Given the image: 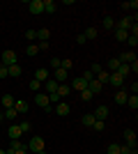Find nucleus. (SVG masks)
<instances>
[{"mask_svg": "<svg viewBox=\"0 0 138 154\" xmlns=\"http://www.w3.org/2000/svg\"><path fill=\"white\" fill-rule=\"evenodd\" d=\"M41 149H44V138H41V136H32V138H30V143H28V152H41Z\"/></svg>", "mask_w": 138, "mask_h": 154, "instance_id": "f257e3e1", "label": "nucleus"}, {"mask_svg": "<svg viewBox=\"0 0 138 154\" xmlns=\"http://www.w3.org/2000/svg\"><path fill=\"white\" fill-rule=\"evenodd\" d=\"M32 99H35V103H37L39 108H44V110L51 108V101H48V94H46V92H37Z\"/></svg>", "mask_w": 138, "mask_h": 154, "instance_id": "f03ea898", "label": "nucleus"}, {"mask_svg": "<svg viewBox=\"0 0 138 154\" xmlns=\"http://www.w3.org/2000/svg\"><path fill=\"white\" fill-rule=\"evenodd\" d=\"M28 12L35 14V16L44 14V0H30V2H28Z\"/></svg>", "mask_w": 138, "mask_h": 154, "instance_id": "7ed1b4c3", "label": "nucleus"}, {"mask_svg": "<svg viewBox=\"0 0 138 154\" xmlns=\"http://www.w3.org/2000/svg\"><path fill=\"white\" fill-rule=\"evenodd\" d=\"M53 113H55L58 117H67L69 113H72V106H69L67 101H60V103H55V108H53Z\"/></svg>", "mask_w": 138, "mask_h": 154, "instance_id": "20e7f679", "label": "nucleus"}, {"mask_svg": "<svg viewBox=\"0 0 138 154\" xmlns=\"http://www.w3.org/2000/svg\"><path fill=\"white\" fill-rule=\"evenodd\" d=\"M108 83L113 85V88H115V90H122V88H124V78L120 76V74H115V71H113V74H108Z\"/></svg>", "mask_w": 138, "mask_h": 154, "instance_id": "39448f33", "label": "nucleus"}, {"mask_svg": "<svg viewBox=\"0 0 138 154\" xmlns=\"http://www.w3.org/2000/svg\"><path fill=\"white\" fill-rule=\"evenodd\" d=\"M2 64H5V67L16 64V53H14L12 48H5V51H2Z\"/></svg>", "mask_w": 138, "mask_h": 154, "instance_id": "423d86ee", "label": "nucleus"}, {"mask_svg": "<svg viewBox=\"0 0 138 154\" xmlns=\"http://www.w3.org/2000/svg\"><path fill=\"white\" fill-rule=\"evenodd\" d=\"M133 23H136V16H133V19H131V16H124V19H120L118 23H115V28H120V30H127V32H129V28H131Z\"/></svg>", "mask_w": 138, "mask_h": 154, "instance_id": "0eeeda50", "label": "nucleus"}, {"mask_svg": "<svg viewBox=\"0 0 138 154\" xmlns=\"http://www.w3.org/2000/svg\"><path fill=\"white\" fill-rule=\"evenodd\" d=\"M28 108H30V103H28V101H23V99H16V101H14V110L19 113V117H21V115H26V113H28Z\"/></svg>", "mask_w": 138, "mask_h": 154, "instance_id": "6e6552de", "label": "nucleus"}, {"mask_svg": "<svg viewBox=\"0 0 138 154\" xmlns=\"http://www.w3.org/2000/svg\"><path fill=\"white\" fill-rule=\"evenodd\" d=\"M108 113H111V110H108V106H97V110H94L92 115H94V120H101V122H106Z\"/></svg>", "mask_w": 138, "mask_h": 154, "instance_id": "1a4fd4ad", "label": "nucleus"}, {"mask_svg": "<svg viewBox=\"0 0 138 154\" xmlns=\"http://www.w3.org/2000/svg\"><path fill=\"white\" fill-rule=\"evenodd\" d=\"M69 88H72L74 92H83L87 88V81H83V78H74L72 83H69Z\"/></svg>", "mask_w": 138, "mask_h": 154, "instance_id": "9d476101", "label": "nucleus"}, {"mask_svg": "<svg viewBox=\"0 0 138 154\" xmlns=\"http://www.w3.org/2000/svg\"><path fill=\"white\" fill-rule=\"evenodd\" d=\"M124 145H127V147H131V149H136V134H133L131 129H127V131H124Z\"/></svg>", "mask_w": 138, "mask_h": 154, "instance_id": "9b49d317", "label": "nucleus"}, {"mask_svg": "<svg viewBox=\"0 0 138 154\" xmlns=\"http://www.w3.org/2000/svg\"><path fill=\"white\" fill-rule=\"evenodd\" d=\"M7 136H9L12 140H19L21 136H23V131H21V127H19V124H12V127L7 129Z\"/></svg>", "mask_w": 138, "mask_h": 154, "instance_id": "f8f14e48", "label": "nucleus"}, {"mask_svg": "<svg viewBox=\"0 0 138 154\" xmlns=\"http://www.w3.org/2000/svg\"><path fill=\"white\" fill-rule=\"evenodd\" d=\"M58 81H53V78H48V81H44V90L46 94H53V92H58Z\"/></svg>", "mask_w": 138, "mask_h": 154, "instance_id": "ddd939ff", "label": "nucleus"}, {"mask_svg": "<svg viewBox=\"0 0 138 154\" xmlns=\"http://www.w3.org/2000/svg\"><path fill=\"white\" fill-rule=\"evenodd\" d=\"M127 99H129V92H127L124 88L115 92V103H120V106H124V103H127Z\"/></svg>", "mask_w": 138, "mask_h": 154, "instance_id": "4468645a", "label": "nucleus"}, {"mask_svg": "<svg viewBox=\"0 0 138 154\" xmlns=\"http://www.w3.org/2000/svg\"><path fill=\"white\" fill-rule=\"evenodd\" d=\"M53 81H58V83H65V81H69V71H65L62 67H60V69H55V76H53Z\"/></svg>", "mask_w": 138, "mask_h": 154, "instance_id": "2eb2a0df", "label": "nucleus"}, {"mask_svg": "<svg viewBox=\"0 0 138 154\" xmlns=\"http://www.w3.org/2000/svg\"><path fill=\"white\" fill-rule=\"evenodd\" d=\"M87 90H90V92H92V94H99V92H101V90H104V85H101V83H99V81H97V78H92V81H90V83H87Z\"/></svg>", "mask_w": 138, "mask_h": 154, "instance_id": "dca6fc26", "label": "nucleus"}, {"mask_svg": "<svg viewBox=\"0 0 138 154\" xmlns=\"http://www.w3.org/2000/svg\"><path fill=\"white\" fill-rule=\"evenodd\" d=\"M14 101H16V99H14V97L12 94H2V97H0V103H2V108H14Z\"/></svg>", "mask_w": 138, "mask_h": 154, "instance_id": "f3484780", "label": "nucleus"}, {"mask_svg": "<svg viewBox=\"0 0 138 154\" xmlns=\"http://www.w3.org/2000/svg\"><path fill=\"white\" fill-rule=\"evenodd\" d=\"M35 81H39V83L48 81V69H46V67H39V69L35 71Z\"/></svg>", "mask_w": 138, "mask_h": 154, "instance_id": "a211bd4d", "label": "nucleus"}, {"mask_svg": "<svg viewBox=\"0 0 138 154\" xmlns=\"http://www.w3.org/2000/svg\"><path fill=\"white\" fill-rule=\"evenodd\" d=\"M120 62H124V64H133V62H136V53H133V51L122 53V55H120Z\"/></svg>", "mask_w": 138, "mask_h": 154, "instance_id": "6ab92c4d", "label": "nucleus"}, {"mask_svg": "<svg viewBox=\"0 0 138 154\" xmlns=\"http://www.w3.org/2000/svg\"><path fill=\"white\" fill-rule=\"evenodd\" d=\"M44 12L46 14H55L58 12V2H55V0H44Z\"/></svg>", "mask_w": 138, "mask_h": 154, "instance_id": "aec40b11", "label": "nucleus"}, {"mask_svg": "<svg viewBox=\"0 0 138 154\" xmlns=\"http://www.w3.org/2000/svg\"><path fill=\"white\" fill-rule=\"evenodd\" d=\"M115 74H120V76H122V78H124V81H127V78H129V74H131V69H129V64L120 62V67H118V69H115Z\"/></svg>", "mask_w": 138, "mask_h": 154, "instance_id": "412c9836", "label": "nucleus"}, {"mask_svg": "<svg viewBox=\"0 0 138 154\" xmlns=\"http://www.w3.org/2000/svg\"><path fill=\"white\" fill-rule=\"evenodd\" d=\"M69 92H72L69 83H60V85H58V97H60V99H65V97H69Z\"/></svg>", "mask_w": 138, "mask_h": 154, "instance_id": "4be33fe9", "label": "nucleus"}, {"mask_svg": "<svg viewBox=\"0 0 138 154\" xmlns=\"http://www.w3.org/2000/svg\"><path fill=\"white\" fill-rule=\"evenodd\" d=\"M48 37H51V30H48V28H39V30H37V42H48Z\"/></svg>", "mask_w": 138, "mask_h": 154, "instance_id": "5701e85b", "label": "nucleus"}, {"mask_svg": "<svg viewBox=\"0 0 138 154\" xmlns=\"http://www.w3.org/2000/svg\"><path fill=\"white\" fill-rule=\"evenodd\" d=\"M118 67H120V58H113V60H108V62H106V71H108V74H113Z\"/></svg>", "mask_w": 138, "mask_h": 154, "instance_id": "b1692460", "label": "nucleus"}, {"mask_svg": "<svg viewBox=\"0 0 138 154\" xmlns=\"http://www.w3.org/2000/svg\"><path fill=\"white\" fill-rule=\"evenodd\" d=\"M7 74H9V78H19L21 76V67L19 64H12V67H7Z\"/></svg>", "mask_w": 138, "mask_h": 154, "instance_id": "393cba45", "label": "nucleus"}, {"mask_svg": "<svg viewBox=\"0 0 138 154\" xmlns=\"http://www.w3.org/2000/svg\"><path fill=\"white\" fill-rule=\"evenodd\" d=\"M101 26H104L106 30H113V28H115V19H113V16H104V21H101Z\"/></svg>", "mask_w": 138, "mask_h": 154, "instance_id": "a878e982", "label": "nucleus"}, {"mask_svg": "<svg viewBox=\"0 0 138 154\" xmlns=\"http://www.w3.org/2000/svg\"><path fill=\"white\" fill-rule=\"evenodd\" d=\"M127 106L131 110H136L138 108V94H129V99H127Z\"/></svg>", "mask_w": 138, "mask_h": 154, "instance_id": "bb28decb", "label": "nucleus"}, {"mask_svg": "<svg viewBox=\"0 0 138 154\" xmlns=\"http://www.w3.org/2000/svg\"><path fill=\"white\" fill-rule=\"evenodd\" d=\"M39 53V48H37V44H28L26 46V55H30V58H35Z\"/></svg>", "mask_w": 138, "mask_h": 154, "instance_id": "cd10ccee", "label": "nucleus"}, {"mask_svg": "<svg viewBox=\"0 0 138 154\" xmlns=\"http://www.w3.org/2000/svg\"><path fill=\"white\" fill-rule=\"evenodd\" d=\"M127 37H129V32H127V30L115 28V39H118V42H127Z\"/></svg>", "mask_w": 138, "mask_h": 154, "instance_id": "c85d7f7f", "label": "nucleus"}, {"mask_svg": "<svg viewBox=\"0 0 138 154\" xmlns=\"http://www.w3.org/2000/svg\"><path fill=\"white\" fill-rule=\"evenodd\" d=\"M81 122H83V127H92V124H94V115H92V113H87V115L81 117Z\"/></svg>", "mask_w": 138, "mask_h": 154, "instance_id": "c756f323", "label": "nucleus"}, {"mask_svg": "<svg viewBox=\"0 0 138 154\" xmlns=\"http://www.w3.org/2000/svg\"><path fill=\"white\" fill-rule=\"evenodd\" d=\"M94 78H97V81H99L101 85H104V83H108V71H106V69H101V71H99V74H97Z\"/></svg>", "mask_w": 138, "mask_h": 154, "instance_id": "7c9ffc66", "label": "nucleus"}, {"mask_svg": "<svg viewBox=\"0 0 138 154\" xmlns=\"http://www.w3.org/2000/svg\"><path fill=\"white\" fill-rule=\"evenodd\" d=\"M28 88H30V90H32L35 94H37V92L41 90V83H39V81H35V78H32V81H30V83H28Z\"/></svg>", "mask_w": 138, "mask_h": 154, "instance_id": "2f4dec72", "label": "nucleus"}, {"mask_svg": "<svg viewBox=\"0 0 138 154\" xmlns=\"http://www.w3.org/2000/svg\"><path fill=\"white\" fill-rule=\"evenodd\" d=\"M2 117H7V120H16V117H19V113H16L14 108H7L5 113H2Z\"/></svg>", "mask_w": 138, "mask_h": 154, "instance_id": "473e14b6", "label": "nucleus"}, {"mask_svg": "<svg viewBox=\"0 0 138 154\" xmlns=\"http://www.w3.org/2000/svg\"><path fill=\"white\" fill-rule=\"evenodd\" d=\"M120 7H122V9H133V12H136V9H138V0H131V2H122Z\"/></svg>", "mask_w": 138, "mask_h": 154, "instance_id": "72a5a7b5", "label": "nucleus"}, {"mask_svg": "<svg viewBox=\"0 0 138 154\" xmlns=\"http://www.w3.org/2000/svg\"><path fill=\"white\" fill-rule=\"evenodd\" d=\"M19 127H21V131H23V134H30V129H32V124L28 122V120H23V122H19Z\"/></svg>", "mask_w": 138, "mask_h": 154, "instance_id": "f704fd0d", "label": "nucleus"}, {"mask_svg": "<svg viewBox=\"0 0 138 154\" xmlns=\"http://www.w3.org/2000/svg\"><path fill=\"white\" fill-rule=\"evenodd\" d=\"M78 94H81V101H90L92 97H94V94H92L90 90H87V88H85V90H83V92H78Z\"/></svg>", "mask_w": 138, "mask_h": 154, "instance_id": "c9c22d12", "label": "nucleus"}, {"mask_svg": "<svg viewBox=\"0 0 138 154\" xmlns=\"http://www.w3.org/2000/svg\"><path fill=\"white\" fill-rule=\"evenodd\" d=\"M106 154H120V145H118V143H111L108 149H106Z\"/></svg>", "mask_w": 138, "mask_h": 154, "instance_id": "e433bc0d", "label": "nucleus"}, {"mask_svg": "<svg viewBox=\"0 0 138 154\" xmlns=\"http://www.w3.org/2000/svg\"><path fill=\"white\" fill-rule=\"evenodd\" d=\"M83 35H85V39H94V37H97V28H87Z\"/></svg>", "mask_w": 138, "mask_h": 154, "instance_id": "4c0bfd02", "label": "nucleus"}, {"mask_svg": "<svg viewBox=\"0 0 138 154\" xmlns=\"http://www.w3.org/2000/svg\"><path fill=\"white\" fill-rule=\"evenodd\" d=\"M60 67H62V69H65V71H69V69H72V67H74V62H72V60H69V58H65V60H62V62H60Z\"/></svg>", "mask_w": 138, "mask_h": 154, "instance_id": "58836bf2", "label": "nucleus"}, {"mask_svg": "<svg viewBox=\"0 0 138 154\" xmlns=\"http://www.w3.org/2000/svg\"><path fill=\"white\" fill-rule=\"evenodd\" d=\"M26 39H28V42H35V39H37V30H32V28L26 30Z\"/></svg>", "mask_w": 138, "mask_h": 154, "instance_id": "ea45409f", "label": "nucleus"}, {"mask_svg": "<svg viewBox=\"0 0 138 154\" xmlns=\"http://www.w3.org/2000/svg\"><path fill=\"white\" fill-rule=\"evenodd\" d=\"M127 44L131 46V48H136V46H138V37H136V35H129V37H127Z\"/></svg>", "mask_w": 138, "mask_h": 154, "instance_id": "a19ab883", "label": "nucleus"}, {"mask_svg": "<svg viewBox=\"0 0 138 154\" xmlns=\"http://www.w3.org/2000/svg\"><path fill=\"white\" fill-rule=\"evenodd\" d=\"M60 62H62L60 58H51L48 60V67H51V69H60Z\"/></svg>", "mask_w": 138, "mask_h": 154, "instance_id": "79ce46f5", "label": "nucleus"}, {"mask_svg": "<svg viewBox=\"0 0 138 154\" xmlns=\"http://www.w3.org/2000/svg\"><path fill=\"white\" fill-rule=\"evenodd\" d=\"M92 129H94V131H104V129H106V122H101V120H94Z\"/></svg>", "mask_w": 138, "mask_h": 154, "instance_id": "37998d69", "label": "nucleus"}, {"mask_svg": "<svg viewBox=\"0 0 138 154\" xmlns=\"http://www.w3.org/2000/svg\"><path fill=\"white\" fill-rule=\"evenodd\" d=\"M37 48H39V51H48L51 44H48V42H37Z\"/></svg>", "mask_w": 138, "mask_h": 154, "instance_id": "c03bdc74", "label": "nucleus"}, {"mask_svg": "<svg viewBox=\"0 0 138 154\" xmlns=\"http://www.w3.org/2000/svg\"><path fill=\"white\" fill-rule=\"evenodd\" d=\"M81 78H83V81H87V83H90L92 78H94V74H92V71L87 69V71H83V76H81Z\"/></svg>", "mask_w": 138, "mask_h": 154, "instance_id": "a18cd8bd", "label": "nucleus"}, {"mask_svg": "<svg viewBox=\"0 0 138 154\" xmlns=\"http://www.w3.org/2000/svg\"><path fill=\"white\" fill-rule=\"evenodd\" d=\"M127 92H129V94H138V83H136V81L129 85V90H127Z\"/></svg>", "mask_w": 138, "mask_h": 154, "instance_id": "49530a36", "label": "nucleus"}, {"mask_svg": "<svg viewBox=\"0 0 138 154\" xmlns=\"http://www.w3.org/2000/svg\"><path fill=\"white\" fill-rule=\"evenodd\" d=\"M101 69H104V67H101V64H97V62H94V64H92V67H90V71H92V74H94V76H97V74H99V71H101Z\"/></svg>", "mask_w": 138, "mask_h": 154, "instance_id": "de8ad7c7", "label": "nucleus"}, {"mask_svg": "<svg viewBox=\"0 0 138 154\" xmlns=\"http://www.w3.org/2000/svg\"><path fill=\"white\" fill-rule=\"evenodd\" d=\"M48 101H51V103H60V97H58V92H53V94H48Z\"/></svg>", "mask_w": 138, "mask_h": 154, "instance_id": "09e8293b", "label": "nucleus"}, {"mask_svg": "<svg viewBox=\"0 0 138 154\" xmlns=\"http://www.w3.org/2000/svg\"><path fill=\"white\" fill-rule=\"evenodd\" d=\"M0 78H9V74H7V67H5V64H0Z\"/></svg>", "mask_w": 138, "mask_h": 154, "instance_id": "8fccbe9b", "label": "nucleus"}, {"mask_svg": "<svg viewBox=\"0 0 138 154\" xmlns=\"http://www.w3.org/2000/svg\"><path fill=\"white\" fill-rule=\"evenodd\" d=\"M87 39H85V35H78V37H76V44H85Z\"/></svg>", "mask_w": 138, "mask_h": 154, "instance_id": "3c124183", "label": "nucleus"}, {"mask_svg": "<svg viewBox=\"0 0 138 154\" xmlns=\"http://www.w3.org/2000/svg\"><path fill=\"white\" fill-rule=\"evenodd\" d=\"M14 154H28V147H23V149H16Z\"/></svg>", "mask_w": 138, "mask_h": 154, "instance_id": "603ef678", "label": "nucleus"}, {"mask_svg": "<svg viewBox=\"0 0 138 154\" xmlns=\"http://www.w3.org/2000/svg\"><path fill=\"white\" fill-rule=\"evenodd\" d=\"M0 154H7V152H5V149H2V147H0Z\"/></svg>", "mask_w": 138, "mask_h": 154, "instance_id": "864d4df0", "label": "nucleus"}, {"mask_svg": "<svg viewBox=\"0 0 138 154\" xmlns=\"http://www.w3.org/2000/svg\"><path fill=\"white\" fill-rule=\"evenodd\" d=\"M37 154H46V149H41V152H37Z\"/></svg>", "mask_w": 138, "mask_h": 154, "instance_id": "5fc2aeb1", "label": "nucleus"}, {"mask_svg": "<svg viewBox=\"0 0 138 154\" xmlns=\"http://www.w3.org/2000/svg\"><path fill=\"white\" fill-rule=\"evenodd\" d=\"M0 122H2V110H0Z\"/></svg>", "mask_w": 138, "mask_h": 154, "instance_id": "6e6d98bb", "label": "nucleus"}, {"mask_svg": "<svg viewBox=\"0 0 138 154\" xmlns=\"http://www.w3.org/2000/svg\"><path fill=\"white\" fill-rule=\"evenodd\" d=\"M0 147H2V140H0Z\"/></svg>", "mask_w": 138, "mask_h": 154, "instance_id": "4d7b16f0", "label": "nucleus"}]
</instances>
